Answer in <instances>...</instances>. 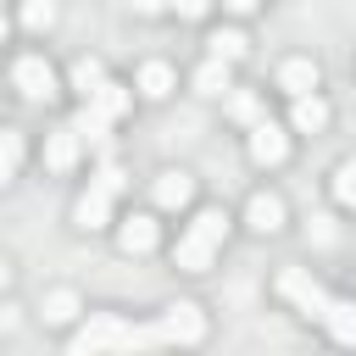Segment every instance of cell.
<instances>
[{
	"label": "cell",
	"mask_w": 356,
	"mask_h": 356,
	"mask_svg": "<svg viewBox=\"0 0 356 356\" xmlns=\"http://www.w3.org/2000/svg\"><path fill=\"white\" fill-rule=\"evenodd\" d=\"M222 234H228V217H222V211H200V217H195V228L178 239L172 261H178L184 273H206V267H211V250L222 245Z\"/></svg>",
	"instance_id": "cell-1"
},
{
	"label": "cell",
	"mask_w": 356,
	"mask_h": 356,
	"mask_svg": "<svg viewBox=\"0 0 356 356\" xmlns=\"http://www.w3.org/2000/svg\"><path fill=\"white\" fill-rule=\"evenodd\" d=\"M278 289H284L306 317H323V312H328V295H323V284H317L306 267H284V273H278Z\"/></svg>",
	"instance_id": "cell-2"
},
{
	"label": "cell",
	"mask_w": 356,
	"mask_h": 356,
	"mask_svg": "<svg viewBox=\"0 0 356 356\" xmlns=\"http://www.w3.org/2000/svg\"><path fill=\"white\" fill-rule=\"evenodd\" d=\"M161 339H172V345H200V339H206V317H200V306H195V300L167 306V312H161Z\"/></svg>",
	"instance_id": "cell-3"
},
{
	"label": "cell",
	"mask_w": 356,
	"mask_h": 356,
	"mask_svg": "<svg viewBox=\"0 0 356 356\" xmlns=\"http://www.w3.org/2000/svg\"><path fill=\"white\" fill-rule=\"evenodd\" d=\"M11 83H17L28 100H56V95H61V89H56V72H50L44 56H22V61L11 67Z\"/></svg>",
	"instance_id": "cell-4"
},
{
	"label": "cell",
	"mask_w": 356,
	"mask_h": 356,
	"mask_svg": "<svg viewBox=\"0 0 356 356\" xmlns=\"http://www.w3.org/2000/svg\"><path fill=\"white\" fill-rule=\"evenodd\" d=\"M122 328H128V323H117V317H89V323L72 334V356H89V350H117V345H122Z\"/></svg>",
	"instance_id": "cell-5"
},
{
	"label": "cell",
	"mask_w": 356,
	"mask_h": 356,
	"mask_svg": "<svg viewBox=\"0 0 356 356\" xmlns=\"http://www.w3.org/2000/svg\"><path fill=\"white\" fill-rule=\"evenodd\" d=\"M72 222H78V228H106V222H111V189H106V184H89V189L78 195V206H72Z\"/></svg>",
	"instance_id": "cell-6"
},
{
	"label": "cell",
	"mask_w": 356,
	"mask_h": 356,
	"mask_svg": "<svg viewBox=\"0 0 356 356\" xmlns=\"http://www.w3.org/2000/svg\"><path fill=\"white\" fill-rule=\"evenodd\" d=\"M250 156H256L261 167H278V161L289 156V139H284V128H273V122H256V128H250Z\"/></svg>",
	"instance_id": "cell-7"
},
{
	"label": "cell",
	"mask_w": 356,
	"mask_h": 356,
	"mask_svg": "<svg viewBox=\"0 0 356 356\" xmlns=\"http://www.w3.org/2000/svg\"><path fill=\"white\" fill-rule=\"evenodd\" d=\"M245 222H250L256 234H278V228H284V200H278V195H250Z\"/></svg>",
	"instance_id": "cell-8"
},
{
	"label": "cell",
	"mask_w": 356,
	"mask_h": 356,
	"mask_svg": "<svg viewBox=\"0 0 356 356\" xmlns=\"http://www.w3.org/2000/svg\"><path fill=\"white\" fill-rule=\"evenodd\" d=\"M189 195H195V178L189 172H161L156 178V206L178 211V206H189Z\"/></svg>",
	"instance_id": "cell-9"
},
{
	"label": "cell",
	"mask_w": 356,
	"mask_h": 356,
	"mask_svg": "<svg viewBox=\"0 0 356 356\" xmlns=\"http://www.w3.org/2000/svg\"><path fill=\"white\" fill-rule=\"evenodd\" d=\"M117 245H122L128 256H145V250H156V222H150V217H128V222L117 228Z\"/></svg>",
	"instance_id": "cell-10"
},
{
	"label": "cell",
	"mask_w": 356,
	"mask_h": 356,
	"mask_svg": "<svg viewBox=\"0 0 356 356\" xmlns=\"http://www.w3.org/2000/svg\"><path fill=\"white\" fill-rule=\"evenodd\" d=\"M78 139H83L78 128H56V134H50V145H44V161H50L56 172H67V167L78 161Z\"/></svg>",
	"instance_id": "cell-11"
},
{
	"label": "cell",
	"mask_w": 356,
	"mask_h": 356,
	"mask_svg": "<svg viewBox=\"0 0 356 356\" xmlns=\"http://www.w3.org/2000/svg\"><path fill=\"white\" fill-rule=\"evenodd\" d=\"M278 89L312 95V89H317V61H284V67H278Z\"/></svg>",
	"instance_id": "cell-12"
},
{
	"label": "cell",
	"mask_w": 356,
	"mask_h": 356,
	"mask_svg": "<svg viewBox=\"0 0 356 356\" xmlns=\"http://www.w3.org/2000/svg\"><path fill=\"white\" fill-rule=\"evenodd\" d=\"M139 95L145 100H167L172 95V67L167 61H145L139 67Z\"/></svg>",
	"instance_id": "cell-13"
},
{
	"label": "cell",
	"mask_w": 356,
	"mask_h": 356,
	"mask_svg": "<svg viewBox=\"0 0 356 356\" xmlns=\"http://www.w3.org/2000/svg\"><path fill=\"white\" fill-rule=\"evenodd\" d=\"M323 323H328V334H334L339 345H356V306H350V300H328Z\"/></svg>",
	"instance_id": "cell-14"
},
{
	"label": "cell",
	"mask_w": 356,
	"mask_h": 356,
	"mask_svg": "<svg viewBox=\"0 0 356 356\" xmlns=\"http://www.w3.org/2000/svg\"><path fill=\"white\" fill-rule=\"evenodd\" d=\"M323 122H328V106H323L317 95H295V128H300V134H317Z\"/></svg>",
	"instance_id": "cell-15"
},
{
	"label": "cell",
	"mask_w": 356,
	"mask_h": 356,
	"mask_svg": "<svg viewBox=\"0 0 356 356\" xmlns=\"http://www.w3.org/2000/svg\"><path fill=\"white\" fill-rule=\"evenodd\" d=\"M206 44H211V56H222V61H239V56H245V50H250V44H245V33H239V28H217V33H211V39H206Z\"/></svg>",
	"instance_id": "cell-16"
},
{
	"label": "cell",
	"mask_w": 356,
	"mask_h": 356,
	"mask_svg": "<svg viewBox=\"0 0 356 356\" xmlns=\"http://www.w3.org/2000/svg\"><path fill=\"white\" fill-rule=\"evenodd\" d=\"M195 89H200V95H222V89H228V61L211 56V61L195 72Z\"/></svg>",
	"instance_id": "cell-17"
},
{
	"label": "cell",
	"mask_w": 356,
	"mask_h": 356,
	"mask_svg": "<svg viewBox=\"0 0 356 356\" xmlns=\"http://www.w3.org/2000/svg\"><path fill=\"white\" fill-rule=\"evenodd\" d=\"M89 106L106 111V117H122V111H128V89H122V83H100V89L89 95Z\"/></svg>",
	"instance_id": "cell-18"
},
{
	"label": "cell",
	"mask_w": 356,
	"mask_h": 356,
	"mask_svg": "<svg viewBox=\"0 0 356 356\" xmlns=\"http://www.w3.org/2000/svg\"><path fill=\"white\" fill-rule=\"evenodd\" d=\"M78 317V295L72 289H50L44 295V323H72Z\"/></svg>",
	"instance_id": "cell-19"
},
{
	"label": "cell",
	"mask_w": 356,
	"mask_h": 356,
	"mask_svg": "<svg viewBox=\"0 0 356 356\" xmlns=\"http://www.w3.org/2000/svg\"><path fill=\"white\" fill-rule=\"evenodd\" d=\"M100 83H106V67H100L95 56H83V61L72 67V89H78V95H95Z\"/></svg>",
	"instance_id": "cell-20"
},
{
	"label": "cell",
	"mask_w": 356,
	"mask_h": 356,
	"mask_svg": "<svg viewBox=\"0 0 356 356\" xmlns=\"http://www.w3.org/2000/svg\"><path fill=\"white\" fill-rule=\"evenodd\" d=\"M106 122H111V117H106V111H95V106H83V111H78V122H72V128H78V134H83V139H89V145H95V139H106Z\"/></svg>",
	"instance_id": "cell-21"
},
{
	"label": "cell",
	"mask_w": 356,
	"mask_h": 356,
	"mask_svg": "<svg viewBox=\"0 0 356 356\" xmlns=\"http://www.w3.org/2000/svg\"><path fill=\"white\" fill-rule=\"evenodd\" d=\"M22 22H28V28H50V22H56V0H28V6H22Z\"/></svg>",
	"instance_id": "cell-22"
},
{
	"label": "cell",
	"mask_w": 356,
	"mask_h": 356,
	"mask_svg": "<svg viewBox=\"0 0 356 356\" xmlns=\"http://www.w3.org/2000/svg\"><path fill=\"white\" fill-rule=\"evenodd\" d=\"M334 195H339V206H356V161L334 172Z\"/></svg>",
	"instance_id": "cell-23"
},
{
	"label": "cell",
	"mask_w": 356,
	"mask_h": 356,
	"mask_svg": "<svg viewBox=\"0 0 356 356\" xmlns=\"http://www.w3.org/2000/svg\"><path fill=\"white\" fill-rule=\"evenodd\" d=\"M17 161H22V139H17V134H6V139H0V172L11 178V172H17Z\"/></svg>",
	"instance_id": "cell-24"
},
{
	"label": "cell",
	"mask_w": 356,
	"mask_h": 356,
	"mask_svg": "<svg viewBox=\"0 0 356 356\" xmlns=\"http://www.w3.org/2000/svg\"><path fill=\"white\" fill-rule=\"evenodd\" d=\"M228 111H234L239 122H256V117H261V100H256V95H234V100H228Z\"/></svg>",
	"instance_id": "cell-25"
},
{
	"label": "cell",
	"mask_w": 356,
	"mask_h": 356,
	"mask_svg": "<svg viewBox=\"0 0 356 356\" xmlns=\"http://www.w3.org/2000/svg\"><path fill=\"white\" fill-rule=\"evenodd\" d=\"M178 6V17H206L211 11V0H172Z\"/></svg>",
	"instance_id": "cell-26"
},
{
	"label": "cell",
	"mask_w": 356,
	"mask_h": 356,
	"mask_svg": "<svg viewBox=\"0 0 356 356\" xmlns=\"http://www.w3.org/2000/svg\"><path fill=\"white\" fill-rule=\"evenodd\" d=\"M312 239H317V245H328V239H334V228H328V217H312Z\"/></svg>",
	"instance_id": "cell-27"
},
{
	"label": "cell",
	"mask_w": 356,
	"mask_h": 356,
	"mask_svg": "<svg viewBox=\"0 0 356 356\" xmlns=\"http://www.w3.org/2000/svg\"><path fill=\"white\" fill-rule=\"evenodd\" d=\"M161 6H172V0H134V11H145V17H150V11H161Z\"/></svg>",
	"instance_id": "cell-28"
},
{
	"label": "cell",
	"mask_w": 356,
	"mask_h": 356,
	"mask_svg": "<svg viewBox=\"0 0 356 356\" xmlns=\"http://www.w3.org/2000/svg\"><path fill=\"white\" fill-rule=\"evenodd\" d=\"M250 6H256V0H228V11H250Z\"/></svg>",
	"instance_id": "cell-29"
}]
</instances>
